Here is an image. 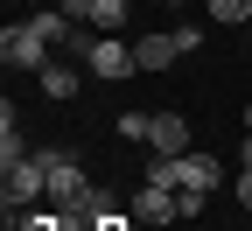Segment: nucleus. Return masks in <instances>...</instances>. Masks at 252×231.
<instances>
[{
	"mask_svg": "<svg viewBox=\"0 0 252 231\" xmlns=\"http://www.w3.org/2000/svg\"><path fill=\"white\" fill-rule=\"evenodd\" d=\"M189 49H196V28H161V35H140L133 42L140 70H168V63H182Z\"/></svg>",
	"mask_w": 252,
	"mask_h": 231,
	"instance_id": "5",
	"label": "nucleus"
},
{
	"mask_svg": "<svg viewBox=\"0 0 252 231\" xmlns=\"http://www.w3.org/2000/svg\"><path fill=\"white\" fill-rule=\"evenodd\" d=\"M245 133H252V105H245Z\"/></svg>",
	"mask_w": 252,
	"mask_h": 231,
	"instance_id": "16",
	"label": "nucleus"
},
{
	"mask_svg": "<svg viewBox=\"0 0 252 231\" xmlns=\"http://www.w3.org/2000/svg\"><path fill=\"white\" fill-rule=\"evenodd\" d=\"M42 77V98H77V70L70 63H49V70H35Z\"/></svg>",
	"mask_w": 252,
	"mask_h": 231,
	"instance_id": "10",
	"label": "nucleus"
},
{
	"mask_svg": "<svg viewBox=\"0 0 252 231\" xmlns=\"http://www.w3.org/2000/svg\"><path fill=\"white\" fill-rule=\"evenodd\" d=\"M147 126H154V112H119V140H147Z\"/></svg>",
	"mask_w": 252,
	"mask_h": 231,
	"instance_id": "12",
	"label": "nucleus"
},
{
	"mask_svg": "<svg viewBox=\"0 0 252 231\" xmlns=\"http://www.w3.org/2000/svg\"><path fill=\"white\" fill-rule=\"evenodd\" d=\"M49 49H56V42H49V35H42V28L28 21V14L0 28V56L14 63V70H49Z\"/></svg>",
	"mask_w": 252,
	"mask_h": 231,
	"instance_id": "3",
	"label": "nucleus"
},
{
	"mask_svg": "<svg viewBox=\"0 0 252 231\" xmlns=\"http://www.w3.org/2000/svg\"><path fill=\"white\" fill-rule=\"evenodd\" d=\"M63 14L84 21V28H98V35H112V28L126 21V0H63Z\"/></svg>",
	"mask_w": 252,
	"mask_h": 231,
	"instance_id": "7",
	"label": "nucleus"
},
{
	"mask_svg": "<svg viewBox=\"0 0 252 231\" xmlns=\"http://www.w3.org/2000/svg\"><path fill=\"white\" fill-rule=\"evenodd\" d=\"M238 203L252 210V168H238Z\"/></svg>",
	"mask_w": 252,
	"mask_h": 231,
	"instance_id": "14",
	"label": "nucleus"
},
{
	"mask_svg": "<svg viewBox=\"0 0 252 231\" xmlns=\"http://www.w3.org/2000/svg\"><path fill=\"white\" fill-rule=\"evenodd\" d=\"M133 217H140V224H182V189L140 182V189H133Z\"/></svg>",
	"mask_w": 252,
	"mask_h": 231,
	"instance_id": "6",
	"label": "nucleus"
},
{
	"mask_svg": "<svg viewBox=\"0 0 252 231\" xmlns=\"http://www.w3.org/2000/svg\"><path fill=\"white\" fill-rule=\"evenodd\" d=\"M42 168H49V203H56L63 217H77L91 196H98V182L84 175V161H77V154H56V147H49V154H42Z\"/></svg>",
	"mask_w": 252,
	"mask_h": 231,
	"instance_id": "1",
	"label": "nucleus"
},
{
	"mask_svg": "<svg viewBox=\"0 0 252 231\" xmlns=\"http://www.w3.org/2000/svg\"><path fill=\"white\" fill-rule=\"evenodd\" d=\"M91 231H126V210H119V203H112V210H105V217H98V224H91Z\"/></svg>",
	"mask_w": 252,
	"mask_h": 231,
	"instance_id": "13",
	"label": "nucleus"
},
{
	"mask_svg": "<svg viewBox=\"0 0 252 231\" xmlns=\"http://www.w3.org/2000/svg\"><path fill=\"white\" fill-rule=\"evenodd\" d=\"M147 147H154V154H189V119H182V112H154Z\"/></svg>",
	"mask_w": 252,
	"mask_h": 231,
	"instance_id": "8",
	"label": "nucleus"
},
{
	"mask_svg": "<svg viewBox=\"0 0 252 231\" xmlns=\"http://www.w3.org/2000/svg\"><path fill=\"white\" fill-rule=\"evenodd\" d=\"M217 182H224V161H217V154H196V147H189V154H182V224H189V217L203 210V196H210Z\"/></svg>",
	"mask_w": 252,
	"mask_h": 231,
	"instance_id": "4",
	"label": "nucleus"
},
{
	"mask_svg": "<svg viewBox=\"0 0 252 231\" xmlns=\"http://www.w3.org/2000/svg\"><path fill=\"white\" fill-rule=\"evenodd\" d=\"M35 196H49V168H42V154L0 161V203H7V210H28Z\"/></svg>",
	"mask_w": 252,
	"mask_h": 231,
	"instance_id": "2",
	"label": "nucleus"
},
{
	"mask_svg": "<svg viewBox=\"0 0 252 231\" xmlns=\"http://www.w3.org/2000/svg\"><path fill=\"white\" fill-rule=\"evenodd\" d=\"M203 14L217 28H238V21H252V0H203Z\"/></svg>",
	"mask_w": 252,
	"mask_h": 231,
	"instance_id": "11",
	"label": "nucleus"
},
{
	"mask_svg": "<svg viewBox=\"0 0 252 231\" xmlns=\"http://www.w3.org/2000/svg\"><path fill=\"white\" fill-rule=\"evenodd\" d=\"M238 168H252V133H245V147H238Z\"/></svg>",
	"mask_w": 252,
	"mask_h": 231,
	"instance_id": "15",
	"label": "nucleus"
},
{
	"mask_svg": "<svg viewBox=\"0 0 252 231\" xmlns=\"http://www.w3.org/2000/svg\"><path fill=\"white\" fill-rule=\"evenodd\" d=\"M140 182H154V189H182V154H154Z\"/></svg>",
	"mask_w": 252,
	"mask_h": 231,
	"instance_id": "9",
	"label": "nucleus"
}]
</instances>
